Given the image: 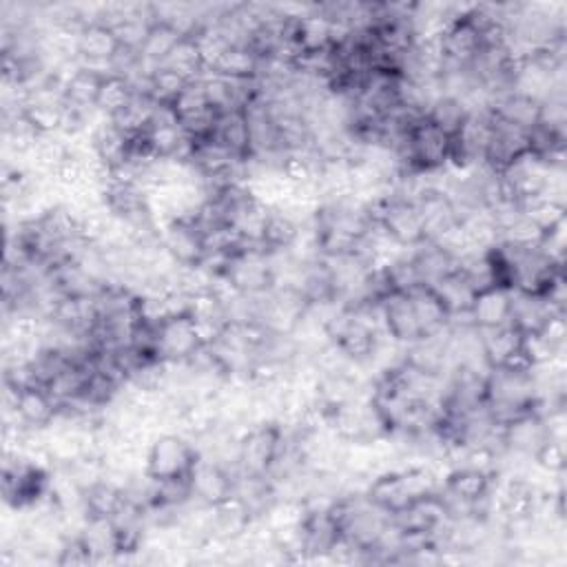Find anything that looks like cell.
<instances>
[{"label":"cell","mask_w":567,"mask_h":567,"mask_svg":"<svg viewBox=\"0 0 567 567\" xmlns=\"http://www.w3.org/2000/svg\"><path fill=\"white\" fill-rule=\"evenodd\" d=\"M53 470L25 457H5L3 466V499L16 512H27L43 504L51 494Z\"/></svg>","instance_id":"1"},{"label":"cell","mask_w":567,"mask_h":567,"mask_svg":"<svg viewBox=\"0 0 567 567\" xmlns=\"http://www.w3.org/2000/svg\"><path fill=\"white\" fill-rule=\"evenodd\" d=\"M450 145L453 137L437 129L429 120H419L399 152L401 171H419V173H437L450 167Z\"/></svg>","instance_id":"2"},{"label":"cell","mask_w":567,"mask_h":567,"mask_svg":"<svg viewBox=\"0 0 567 567\" xmlns=\"http://www.w3.org/2000/svg\"><path fill=\"white\" fill-rule=\"evenodd\" d=\"M200 450L193 439L180 433H160L147 448L145 472L154 481L189 479L191 470L200 461Z\"/></svg>","instance_id":"3"},{"label":"cell","mask_w":567,"mask_h":567,"mask_svg":"<svg viewBox=\"0 0 567 567\" xmlns=\"http://www.w3.org/2000/svg\"><path fill=\"white\" fill-rule=\"evenodd\" d=\"M284 444V425L279 421L253 423L242 433L238 446L236 472L268 476Z\"/></svg>","instance_id":"4"},{"label":"cell","mask_w":567,"mask_h":567,"mask_svg":"<svg viewBox=\"0 0 567 567\" xmlns=\"http://www.w3.org/2000/svg\"><path fill=\"white\" fill-rule=\"evenodd\" d=\"M222 277L236 291L249 298H260L275 287L273 262L262 246H244L236 251Z\"/></svg>","instance_id":"5"},{"label":"cell","mask_w":567,"mask_h":567,"mask_svg":"<svg viewBox=\"0 0 567 567\" xmlns=\"http://www.w3.org/2000/svg\"><path fill=\"white\" fill-rule=\"evenodd\" d=\"M446 67H470L483 49V25L474 5L457 8L453 21L439 36Z\"/></svg>","instance_id":"6"},{"label":"cell","mask_w":567,"mask_h":567,"mask_svg":"<svg viewBox=\"0 0 567 567\" xmlns=\"http://www.w3.org/2000/svg\"><path fill=\"white\" fill-rule=\"evenodd\" d=\"M202 346L204 341L189 311L169 315L154 328V350L160 362L186 364Z\"/></svg>","instance_id":"7"},{"label":"cell","mask_w":567,"mask_h":567,"mask_svg":"<svg viewBox=\"0 0 567 567\" xmlns=\"http://www.w3.org/2000/svg\"><path fill=\"white\" fill-rule=\"evenodd\" d=\"M5 421H19L29 433L49 431L60 414L58 401L45 386H27L19 393L5 388Z\"/></svg>","instance_id":"8"},{"label":"cell","mask_w":567,"mask_h":567,"mask_svg":"<svg viewBox=\"0 0 567 567\" xmlns=\"http://www.w3.org/2000/svg\"><path fill=\"white\" fill-rule=\"evenodd\" d=\"M543 490L528 476H510L504 485L494 487V515H499L504 526L532 521L534 510L541 502Z\"/></svg>","instance_id":"9"},{"label":"cell","mask_w":567,"mask_h":567,"mask_svg":"<svg viewBox=\"0 0 567 567\" xmlns=\"http://www.w3.org/2000/svg\"><path fill=\"white\" fill-rule=\"evenodd\" d=\"M191 485V499L216 508L229 496H233L236 490V470L208 457H200L195 468L189 474Z\"/></svg>","instance_id":"10"},{"label":"cell","mask_w":567,"mask_h":567,"mask_svg":"<svg viewBox=\"0 0 567 567\" xmlns=\"http://www.w3.org/2000/svg\"><path fill=\"white\" fill-rule=\"evenodd\" d=\"M160 244L180 268H195L206 257V238L191 218L165 222Z\"/></svg>","instance_id":"11"},{"label":"cell","mask_w":567,"mask_h":567,"mask_svg":"<svg viewBox=\"0 0 567 567\" xmlns=\"http://www.w3.org/2000/svg\"><path fill=\"white\" fill-rule=\"evenodd\" d=\"M502 439H504V450L506 455H519L532 461L536 450L550 439L547 421L545 417L534 408L510 423H506L502 429Z\"/></svg>","instance_id":"12"},{"label":"cell","mask_w":567,"mask_h":567,"mask_svg":"<svg viewBox=\"0 0 567 567\" xmlns=\"http://www.w3.org/2000/svg\"><path fill=\"white\" fill-rule=\"evenodd\" d=\"M526 154H530L528 131L519 129L515 124L496 120L492 116V133H490V142H487L485 167H490L492 171L499 173Z\"/></svg>","instance_id":"13"},{"label":"cell","mask_w":567,"mask_h":567,"mask_svg":"<svg viewBox=\"0 0 567 567\" xmlns=\"http://www.w3.org/2000/svg\"><path fill=\"white\" fill-rule=\"evenodd\" d=\"M417 210L421 218V229L425 242H439L446 233L461 225L455 202L439 189L425 193L417 202Z\"/></svg>","instance_id":"14"},{"label":"cell","mask_w":567,"mask_h":567,"mask_svg":"<svg viewBox=\"0 0 567 567\" xmlns=\"http://www.w3.org/2000/svg\"><path fill=\"white\" fill-rule=\"evenodd\" d=\"M379 313H382L384 333L390 339H395L399 346H410L423 337L410 295L406 293L386 295L379 302Z\"/></svg>","instance_id":"15"},{"label":"cell","mask_w":567,"mask_h":567,"mask_svg":"<svg viewBox=\"0 0 567 567\" xmlns=\"http://www.w3.org/2000/svg\"><path fill=\"white\" fill-rule=\"evenodd\" d=\"M92 149L100 167L109 173L122 171L131 160V137L120 131L111 120L102 118L92 131Z\"/></svg>","instance_id":"16"},{"label":"cell","mask_w":567,"mask_h":567,"mask_svg":"<svg viewBox=\"0 0 567 567\" xmlns=\"http://www.w3.org/2000/svg\"><path fill=\"white\" fill-rule=\"evenodd\" d=\"M64 79V102L69 109L81 111V113H92L96 111V102L102 89V83L107 79V71L76 64L69 74H62Z\"/></svg>","instance_id":"17"},{"label":"cell","mask_w":567,"mask_h":567,"mask_svg":"<svg viewBox=\"0 0 567 567\" xmlns=\"http://www.w3.org/2000/svg\"><path fill=\"white\" fill-rule=\"evenodd\" d=\"M120 45L113 29L105 23H89L81 32L79 45V62L85 67H94L109 74V62L118 53Z\"/></svg>","instance_id":"18"},{"label":"cell","mask_w":567,"mask_h":567,"mask_svg":"<svg viewBox=\"0 0 567 567\" xmlns=\"http://www.w3.org/2000/svg\"><path fill=\"white\" fill-rule=\"evenodd\" d=\"M510 313H512V291L506 287H492L476 293L470 309V319L479 330H487V328H499L510 324Z\"/></svg>","instance_id":"19"},{"label":"cell","mask_w":567,"mask_h":567,"mask_svg":"<svg viewBox=\"0 0 567 567\" xmlns=\"http://www.w3.org/2000/svg\"><path fill=\"white\" fill-rule=\"evenodd\" d=\"M523 343H526V335L519 328H515L512 324L481 330L483 358L490 369H502V366L510 364L523 350Z\"/></svg>","instance_id":"20"},{"label":"cell","mask_w":567,"mask_h":567,"mask_svg":"<svg viewBox=\"0 0 567 567\" xmlns=\"http://www.w3.org/2000/svg\"><path fill=\"white\" fill-rule=\"evenodd\" d=\"M554 315H565V313H558L543 295L512 291L510 324L519 328L526 337L536 335Z\"/></svg>","instance_id":"21"},{"label":"cell","mask_w":567,"mask_h":567,"mask_svg":"<svg viewBox=\"0 0 567 567\" xmlns=\"http://www.w3.org/2000/svg\"><path fill=\"white\" fill-rule=\"evenodd\" d=\"M306 225V222H304ZM300 220H295L291 213L281 208H270L264 231H262V249L266 253H287L293 251L302 238Z\"/></svg>","instance_id":"22"},{"label":"cell","mask_w":567,"mask_h":567,"mask_svg":"<svg viewBox=\"0 0 567 567\" xmlns=\"http://www.w3.org/2000/svg\"><path fill=\"white\" fill-rule=\"evenodd\" d=\"M490 113L496 120L530 131L541 120V102L534 98H528L519 92H508L492 100Z\"/></svg>","instance_id":"23"},{"label":"cell","mask_w":567,"mask_h":567,"mask_svg":"<svg viewBox=\"0 0 567 567\" xmlns=\"http://www.w3.org/2000/svg\"><path fill=\"white\" fill-rule=\"evenodd\" d=\"M79 536L85 543V547L89 550L94 563L120 558V541H118L113 519L87 517Z\"/></svg>","instance_id":"24"},{"label":"cell","mask_w":567,"mask_h":567,"mask_svg":"<svg viewBox=\"0 0 567 567\" xmlns=\"http://www.w3.org/2000/svg\"><path fill=\"white\" fill-rule=\"evenodd\" d=\"M210 137H216L220 145L231 152L238 160H251V131L244 111H225L218 116L216 131Z\"/></svg>","instance_id":"25"},{"label":"cell","mask_w":567,"mask_h":567,"mask_svg":"<svg viewBox=\"0 0 567 567\" xmlns=\"http://www.w3.org/2000/svg\"><path fill=\"white\" fill-rule=\"evenodd\" d=\"M260 56L249 45H231L216 62L210 64V74L231 81H255L260 74Z\"/></svg>","instance_id":"26"},{"label":"cell","mask_w":567,"mask_h":567,"mask_svg":"<svg viewBox=\"0 0 567 567\" xmlns=\"http://www.w3.org/2000/svg\"><path fill=\"white\" fill-rule=\"evenodd\" d=\"M408 295L412 300V306H414L423 337L425 335H439V333L448 330L450 315L431 287H419Z\"/></svg>","instance_id":"27"},{"label":"cell","mask_w":567,"mask_h":567,"mask_svg":"<svg viewBox=\"0 0 567 567\" xmlns=\"http://www.w3.org/2000/svg\"><path fill=\"white\" fill-rule=\"evenodd\" d=\"M431 289L437 293V298L442 300V304L446 306L450 317L470 315L476 291L472 289V284L463 277V273L459 268L453 270L450 275H446L444 279H439L437 284H433Z\"/></svg>","instance_id":"28"},{"label":"cell","mask_w":567,"mask_h":567,"mask_svg":"<svg viewBox=\"0 0 567 567\" xmlns=\"http://www.w3.org/2000/svg\"><path fill=\"white\" fill-rule=\"evenodd\" d=\"M124 490L105 476L98 483L83 490V508L87 517L113 519L124 506Z\"/></svg>","instance_id":"29"},{"label":"cell","mask_w":567,"mask_h":567,"mask_svg":"<svg viewBox=\"0 0 567 567\" xmlns=\"http://www.w3.org/2000/svg\"><path fill=\"white\" fill-rule=\"evenodd\" d=\"M167 67L171 71H176L178 76H182L184 81H200L206 76V62L202 58V51L195 43L193 36H184L180 38V43L171 49V53L167 56V60L160 64Z\"/></svg>","instance_id":"30"},{"label":"cell","mask_w":567,"mask_h":567,"mask_svg":"<svg viewBox=\"0 0 567 567\" xmlns=\"http://www.w3.org/2000/svg\"><path fill=\"white\" fill-rule=\"evenodd\" d=\"M521 210L543 233L565 222V200H558L550 193H541L521 202Z\"/></svg>","instance_id":"31"},{"label":"cell","mask_w":567,"mask_h":567,"mask_svg":"<svg viewBox=\"0 0 567 567\" xmlns=\"http://www.w3.org/2000/svg\"><path fill=\"white\" fill-rule=\"evenodd\" d=\"M468 116H470V109L466 107V102L459 98H453V96H439L431 105V109L425 111V120L433 122L437 129H442L450 137L461 131Z\"/></svg>","instance_id":"32"},{"label":"cell","mask_w":567,"mask_h":567,"mask_svg":"<svg viewBox=\"0 0 567 567\" xmlns=\"http://www.w3.org/2000/svg\"><path fill=\"white\" fill-rule=\"evenodd\" d=\"M133 98H135V94H133V87L126 79L107 74L102 89H100V96H98V102H96V111L102 118L111 120V118L120 116L133 102Z\"/></svg>","instance_id":"33"},{"label":"cell","mask_w":567,"mask_h":567,"mask_svg":"<svg viewBox=\"0 0 567 567\" xmlns=\"http://www.w3.org/2000/svg\"><path fill=\"white\" fill-rule=\"evenodd\" d=\"M180 38H184V36H180L173 27H169L165 23H156L152 27V34H149L145 47H142V51H140L142 62H145V67L152 71L158 69L167 60L171 49L180 43Z\"/></svg>","instance_id":"34"},{"label":"cell","mask_w":567,"mask_h":567,"mask_svg":"<svg viewBox=\"0 0 567 567\" xmlns=\"http://www.w3.org/2000/svg\"><path fill=\"white\" fill-rule=\"evenodd\" d=\"M186 85H189V81L178 76L176 71H171L167 67H158L152 71L149 98L160 107H173V102L180 98V94L186 89Z\"/></svg>","instance_id":"35"},{"label":"cell","mask_w":567,"mask_h":567,"mask_svg":"<svg viewBox=\"0 0 567 567\" xmlns=\"http://www.w3.org/2000/svg\"><path fill=\"white\" fill-rule=\"evenodd\" d=\"M173 113H176V120L178 122H184V120H191L195 116H202V113H208V111H216L208 100H206V94H204V85H202V79L200 81H193L186 85V89L180 94V98L173 102Z\"/></svg>","instance_id":"36"},{"label":"cell","mask_w":567,"mask_h":567,"mask_svg":"<svg viewBox=\"0 0 567 567\" xmlns=\"http://www.w3.org/2000/svg\"><path fill=\"white\" fill-rule=\"evenodd\" d=\"M532 461L547 474H563V470H565V444L560 439H552L550 437L536 450Z\"/></svg>","instance_id":"37"}]
</instances>
